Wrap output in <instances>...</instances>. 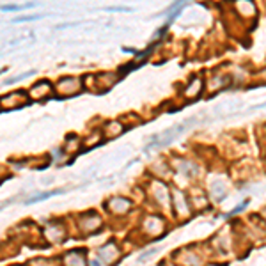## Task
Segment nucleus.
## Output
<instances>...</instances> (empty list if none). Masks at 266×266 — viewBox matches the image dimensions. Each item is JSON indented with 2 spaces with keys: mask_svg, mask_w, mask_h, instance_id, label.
Listing matches in <instances>:
<instances>
[{
  "mask_svg": "<svg viewBox=\"0 0 266 266\" xmlns=\"http://www.w3.org/2000/svg\"><path fill=\"white\" fill-rule=\"evenodd\" d=\"M80 87H82V82L80 78H73V76H66V78H61L57 84V91L61 96L71 98L76 96L80 93Z\"/></svg>",
  "mask_w": 266,
  "mask_h": 266,
  "instance_id": "obj_1",
  "label": "nucleus"
},
{
  "mask_svg": "<svg viewBox=\"0 0 266 266\" xmlns=\"http://www.w3.org/2000/svg\"><path fill=\"white\" fill-rule=\"evenodd\" d=\"M23 101H29L25 91H14L9 93L7 96H2V110H13V108H20L22 105H25Z\"/></svg>",
  "mask_w": 266,
  "mask_h": 266,
  "instance_id": "obj_2",
  "label": "nucleus"
},
{
  "mask_svg": "<svg viewBox=\"0 0 266 266\" xmlns=\"http://www.w3.org/2000/svg\"><path fill=\"white\" fill-rule=\"evenodd\" d=\"M50 94H52V84H50L48 80H41V82L32 85L31 91H29L31 100H35V101H43Z\"/></svg>",
  "mask_w": 266,
  "mask_h": 266,
  "instance_id": "obj_3",
  "label": "nucleus"
},
{
  "mask_svg": "<svg viewBox=\"0 0 266 266\" xmlns=\"http://www.w3.org/2000/svg\"><path fill=\"white\" fill-rule=\"evenodd\" d=\"M200 93H202V80H200L199 76H194L192 82L188 84V87L185 89V96L188 98V100H190V98L195 100Z\"/></svg>",
  "mask_w": 266,
  "mask_h": 266,
  "instance_id": "obj_4",
  "label": "nucleus"
},
{
  "mask_svg": "<svg viewBox=\"0 0 266 266\" xmlns=\"http://www.w3.org/2000/svg\"><path fill=\"white\" fill-rule=\"evenodd\" d=\"M64 188H59V190H52V192H43V194H37L34 197H31L29 200H25V204H34V202H41L44 199H50V197H55V195H61L64 194Z\"/></svg>",
  "mask_w": 266,
  "mask_h": 266,
  "instance_id": "obj_5",
  "label": "nucleus"
},
{
  "mask_svg": "<svg viewBox=\"0 0 266 266\" xmlns=\"http://www.w3.org/2000/svg\"><path fill=\"white\" fill-rule=\"evenodd\" d=\"M119 133H123V124H121L119 121H110V123L105 124V135L108 138L117 137Z\"/></svg>",
  "mask_w": 266,
  "mask_h": 266,
  "instance_id": "obj_6",
  "label": "nucleus"
},
{
  "mask_svg": "<svg viewBox=\"0 0 266 266\" xmlns=\"http://www.w3.org/2000/svg\"><path fill=\"white\" fill-rule=\"evenodd\" d=\"M248 204H250V199H245L243 202H241V204H238V206H236V208H233V209H231V211H227L226 215H224V218H233V217H234V215H238L239 211H243V209L247 208Z\"/></svg>",
  "mask_w": 266,
  "mask_h": 266,
  "instance_id": "obj_7",
  "label": "nucleus"
},
{
  "mask_svg": "<svg viewBox=\"0 0 266 266\" xmlns=\"http://www.w3.org/2000/svg\"><path fill=\"white\" fill-rule=\"evenodd\" d=\"M35 7V4H18V5H2L4 13H11V11H22V9H31Z\"/></svg>",
  "mask_w": 266,
  "mask_h": 266,
  "instance_id": "obj_8",
  "label": "nucleus"
},
{
  "mask_svg": "<svg viewBox=\"0 0 266 266\" xmlns=\"http://www.w3.org/2000/svg\"><path fill=\"white\" fill-rule=\"evenodd\" d=\"M35 73V69H31V71H27V73H23V75H18V76H14V78H9V80H5L4 82V85H11V84H14V82H20V80H25V78H29V76H32Z\"/></svg>",
  "mask_w": 266,
  "mask_h": 266,
  "instance_id": "obj_9",
  "label": "nucleus"
},
{
  "mask_svg": "<svg viewBox=\"0 0 266 266\" xmlns=\"http://www.w3.org/2000/svg\"><path fill=\"white\" fill-rule=\"evenodd\" d=\"M43 14H35V16H22V18H14V23H25V22H35V20H41Z\"/></svg>",
  "mask_w": 266,
  "mask_h": 266,
  "instance_id": "obj_10",
  "label": "nucleus"
},
{
  "mask_svg": "<svg viewBox=\"0 0 266 266\" xmlns=\"http://www.w3.org/2000/svg\"><path fill=\"white\" fill-rule=\"evenodd\" d=\"M156 252H158V248H151V250H147V252H142L140 257H138V263H146L147 259H149L151 256H155Z\"/></svg>",
  "mask_w": 266,
  "mask_h": 266,
  "instance_id": "obj_11",
  "label": "nucleus"
},
{
  "mask_svg": "<svg viewBox=\"0 0 266 266\" xmlns=\"http://www.w3.org/2000/svg\"><path fill=\"white\" fill-rule=\"evenodd\" d=\"M105 11H115V13H132V7H124V5H115V7H105Z\"/></svg>",
  "mask_w": 266,
  "mask_h": 266,
  "instance_id": "obj_12",
  "label": "nucleus"
}]
</instances>
